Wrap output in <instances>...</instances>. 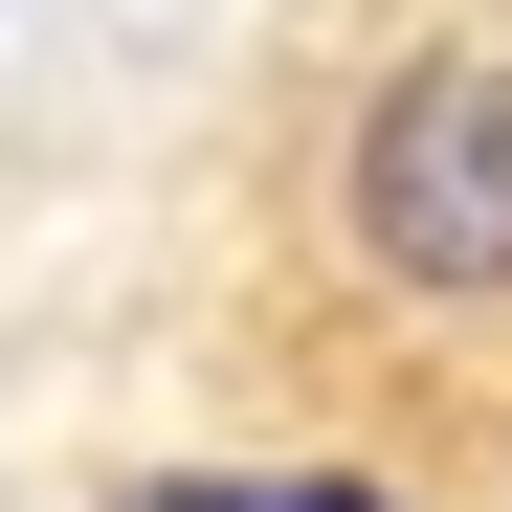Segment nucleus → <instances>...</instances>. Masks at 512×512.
Returning <instances> with one entry per match:
<instances>
[{
  "label": "nucleus",
  "mask_w": 512,
  "mask_h": 512,
  "mask_svg": "<svg viewBox=\"0 0 512 512\" xmlns=\"http://www.w3.org/2000/svg\"><path fill=\"white\" fill-rule=\"evenodd\" d=\"M134 512H401L379 468H156Z\"/></svg>",
  "instance_id": "f03ea898"
},
{
  "label": "nucleus",
  "mask_w": 512,
  "mask_h": 512,
  "mask_svg": "<svg viewBox=\"0 0 512 512\" xmlns=\"http://www.w3.org/2000/svg\"><path fill=\"white\" fill-rule=\"evenodd\" d=\"M312 223L401 312H512V45H379L312 134Z\"/></svg>",
  "instance_id": "f257e3e1"
}]
</instances>
